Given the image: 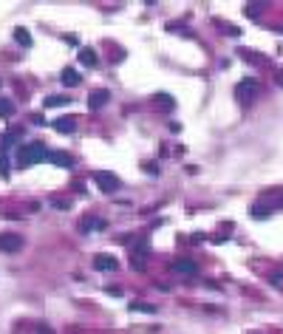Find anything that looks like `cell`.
<instances>
[{"mask_svg":"<svg viewBox=\"0 0 283 334\" xmlns=\"http://www.w3.org/2000/svg\"><path fill=\"white\" fill-rule=\"evenodd\" d=\"M37 161H48V150L40 145V142H31L23 150H17V167H31Z\"/></svg>","mask_w":283,"mask_h":334,"instance_id":"cell-1","label":"cell"},{"mask_svg":"<svg viewBox=\"0 0 283 334\" xmlns=\"http://www.w3.org/2000/svg\"><path fill=\"white\" fill-rule=\"evenodd\" d=\"M255 93H258V80H252V77L241 80V85L235 88V96H238V99H244V102H249Z\"/></svg>","mask_w":283,"mask_h":334,"instance_id":"cell-2","label":"cell"},{"mask_svg":"<svg viewBox=\"0 0 283 334\" xmlns=\"http://www.w3.org/2000/svg\"><path fill=\"white\" fill-rule=\"evenodd\" d=\"M96 184H99L105 193H113V190L122 187V182H119L116 176H111V173H96Z\"/></svg>","mask_w":283,"mask_h":334,"instance_id":"cell-3","label":"cell"},{"mask_svg":"<svg viewBox=\"0 0 283 334\" xmlns=\"http://www.w3.org/2000/svg\"><path fill=\"white\" fill-rule=\"evenodd\" d=\"M23 246V241L17 235H0V252H17Z\"/></svg>","mask_w":283,"mask_h":334,"instance_id":"cell-4","label":"cell"},{"mask_svg":"<svg viewBox=\"0 0 283 334\" xmlns=\"http://www.w3.org/2000/svg\"><path fill=\"white\" fill-rule=\"evenodd\" d=\"M173 272H179V275H195V272H198V264H192V261H187V258H181V261L173 264Z\"/></svg>","mask_w":283,"mask_h":334,"instance_id":"cell-5","label":"cell"},{"mask_svg":"<svg viewBox=\"0 0 283 334\" xmlns=\"http://www.w3.org/2000/svg\"><path fill=\"white\" fill-rule=\"evenodd\" d=\"M108 99H111V93L108 91H91V96H88V105L91 108H94V111H96V108H102V105H108Z\"/></svg>","mask_w":283,"mask_h":334,"instance_id":"cell-6","label":"cell"},{"mask_svg":"<svg viewBox=\"0 0 283 334\" xmlns=\"http://www.w3.org/2000/svg\"><path fill=\"white\" fill-rule=\"evenodd\" d=\"M94 266H96L99 272H105V269H116V258H113V255H96V258H94Z\"/></svg>","mask_w":283,"mask_h":334,"instance_id":"cell-7","label":"cell"},{"mask_svg":"<svg viewBox=\"0 0 283 334\" xmlns=\"http://www.w3.org/2000/svg\"><path fill=\"white\" fill-rule=\"evenodd\" d=\"M74 125H77L74 116H60V119L54 122V127L60 130V133H74Z\"/></svg>","mask_w":283,"mask_h":334,"instance_id":"cell-8","label":"cell"},{"mask_svg":"<svg viewBox=\"0 0 283 334\" xmlns=\"http://www.w3.org/2000/svg\"><path fill=\"white\" fill-rule=\"evenodd\" d=\"M79 82H82L79 71H74V68H63V85H68V88H77Z\"/></svg>","mask_w":283,"mask_h":334,"instance_id":"cell-9","label":"cell"},{"mask_svg":"<svg viewBox=\"0 0 283 334\" xmlns=\"http://www.w3.org/2000/svg\"><path fill=\"white\" fill-rule=\"evenodd\" d=\"M79 62L88 65V68H94V65H96V54H94L91 48H82V51H79Z\"/></svg>","mask_w":283,"mask_h":334,"instance_id":"cell-10","label":"cell"},{"mask_svg":"<svg viewBox=\"0 0 283 334\" xmlns=\"http://www.w3.org/2000/svg\"><path fill=\"white\" fill-rule=\"evenodd\" d=\"M48 161H54V164H65V167H71V164H74V159H71V156H60V153H48Z\"/></svg>","mask_w":283,"mask_h":334,"instance_id":"cell-11","label":"cell"},{"mask_svg":"<svg viewBox=\"0 0 283 334\" xmlns=\"http://www.w3.org/2000/svg\"><path fill=\"white\" fill-rule=\"evenodd\" d=\"M14 37H17V43H20L23 48L31 46V37H29V31H26V29H17V31H14Z\"/></svg>","mask_w":283,"mask_h":334,"instance_id":"cell-12","label":"cell"},{"mask_svg":"<svg viewBox=\"0 0 283 334\" xmlns=\"http://www.w3.org/2000/svg\"><path fill=\"white\" fill-rule=\"evenodd\" d=\"M57 105H68V96H48L45 108H57Z\"/></svg>","mask_w":283,"mask_h":334,"instance_id":"cell-13","label":"cell"},{"mask_svg":"<svg viewBox=\"0 0 283 334\" xmlns=\"http://www.w3.org/2000/svg\"><path fill=\"white\" fill-rule=\"evenodd\" d=\"M130 309H133V311H145V314H153L156 306H150V303H130Z\"/></svg>","mask_w":283,"mask_h":334,"instance_id":"cell-14","label":"cell"},{"mask_svg":"<svg viewBox=\"0 0 283 334\" xmlns=\"http://www.w3.org/2000/svg\"><path fill=\"white\" fill-rule=\"evenodd\" d=\"M9 170L11 167H9V159H6V150H0V173L9 176Z\"/></svg>","mask_w":283,"mask_h":334,"instance_id":"cell-15","label":"cell"},{"mask_svg":"<svg viewBox=\"0 0 283 334\" xmlns=\"http://www.w3.org/2000/svg\"><path fill=\"white\" fill-rule=\"evenodd\" d=\"M0 114H3V116L11 114V102H9V99H3V102H0Z\"/></svg>","mask_w":283,"mask_h":334,"instance_id":"cell-16","label":"cell"},{"mask_svg":"<svg viewBox=\"0 0 283 334\" xmlns=\"http://www.w3.org/2000/svg\"><path fill=\"white\" fill-rule=\"evenodd\" d=\"M145 170H147L150 176H156V173H158V164H145Z\"/></svg>","mask_w":283,"mask_h":334,"instance_id":"cell-17","label":"cell"},{"mask_svg":"<svg viewBox=\"0 0 283 334\" xmlns=\"http://www.w3.org/2000/svg\"><path fill=\"white\" fill-rule=\"evenodd\" d=\"M258 9H260V6H247V14H249V17H258Z\"/></svg>","mask_w":283,"mask_h":334,"instance_id":"cell-18","label":"cell"},{"mask_svg":"<svg viewBox=\"0 0 283 334\" xmlns=\"http://www.w3.org/2000/svg\"><path fill=\"white\" fill-rule=\"evenodd\" d=\"M275 77H278V82H281V85H283V71H278V74H275Z\"/></svg>","mask_w":283,"mask_h":334,"instance_id":"cell-19","label":"cell"},{"mask_svg":"<svg viewBox=\"0 0 283 334\" xmlns=\"http://www.w3.org/2000/svg\"><path fill=\"white\" fill-rule=\"evenodd\" d=\"M40 334H51V329H45V326H43V329H40Z\"/></svg>","mask_w":283,"mask_h":334,"instance_id":"cell-20","label":"cell"}]
</instances>
